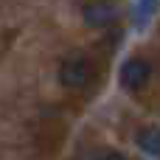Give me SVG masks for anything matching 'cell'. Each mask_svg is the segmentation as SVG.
<instances>
[{
  "instance_id": "6da1fadb",
  "label": "cell",
  "mask_w": 160,
  "mask_h": 160,
  "mask_svg": "<svg viewBox=\"0 0 160 160\" xmlns=\"http://www.w3.org/2000/svg\"><path fill=\"white\" fill-rule=\"evenodd\" d=\"M93 76H96L93 62H90L87 56H82V53H73V56H68V59L59 65V82H62L65 87H70V90L87 87V84L93 82Z\"/></svg>"
},
{
  "instance_id": "7a4b0ae2",
  "label": "cell",
  "mask_w": 160,
  "mask_h": 160,
  "mask_svg": "<svg viewBox=\"0 0 160 160\" xmlns=\"http://www.w3.org/2000/svg\"><path fill=\"white\" fill-rule=\"evenodd\" d=\"M82 17L90 28H110L121 17V8L112 0H90V3H84Z\"/></svg>"
},
{
  "instance_id": "3957f363",
  "label": "cell",
  "mask_w": 160,
  "mask_h": 160,
  "mask_svg": "<svg viewBox=\"0 0 160 160\" xmlns=\"http://www.w3.org/2000/svg\"><path fill=\"white\" fill-rule=\"evenodd\" d=\"M149 76H152V68H149V62L141 59V56H132V59H127V62L121 65V84H124L127 90H141V87L149 82Z\"/></svg>"
},
{
  "instance_id": "277c9868",
  "label": "cell",
  "mask_w": 160,
  "mask_h": 160,
  "mask_svg": "<svg viewBox=\"0 0 160 160\" xmlns=\"http://www.w3.org/2000/svg\"><path fill=\"white\" fill-rule=\"evenodd\" d=\"M135 141H138V149H143L146 155H160V129L158 127H143L135 135Z\"/></svg>"
},
{
  "instance_id": "5b68a950",
  "label": "cell",
  "mask_w": 160,
  "mask_h": 160,
  "mask_svg": "<svg viewBox=\"0 0 160 160\" xmlns=\"http://www.w3.org/2000/svg\"><path fill=\"white\" fill-rule=\"evenodd\" d=\"M160 0H138V8H135V22L143 25L146 20H152V14L158 11Z\"/></svg>"
},
{
  "instance_id": "8992f818",
  "label": "cell",
  "mask_w": 160,
  "mask_h": 160,
  "mask_svg": "<svg viewBox=\"0 0 160 160\" xmlns=\"http://www.w3.org/2000/svg\"><path fill=\"white\" fill-rule=\"evenodd\" d=\"M101 160H129V158H124L121 152H107V155H104Z\"/></svg>"
}]
</instances>
